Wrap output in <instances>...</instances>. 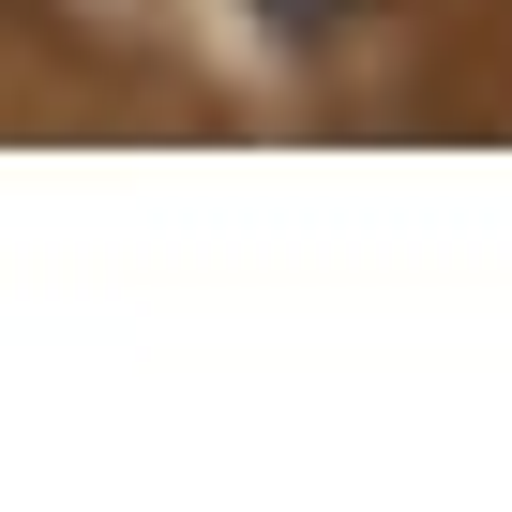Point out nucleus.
<instances>
[{"instance_id": "nucleus-1", "label": "nucleus", "mask_w": 512, "mask_h": 512, "mask_svg": "<svg viewBox=\"0 0 512 512\" xmlns=\"http://www.w3.org/2000/svg\"><path fill=\"white\" fill-rule=\"evenodd\" d=\"M272 16H302V31H317V16H347V0H272Z\"/></svg>"}]
</instances>
